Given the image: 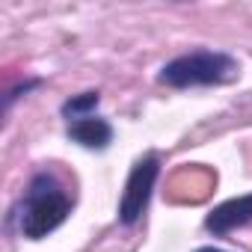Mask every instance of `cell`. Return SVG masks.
<instances>
[{
    "mask_svg": "<svg viewBox=\"0 0 252 252\" xmlns=\"http://www.w3.org/2000/svg\"><path fill=\"white\" fill-rule=\"evenodd\" d=\"M74 199L68 196V190L60 184L57 175L51 172H39L30 187L24 190V199L18 205V228L27 240H42L48 237L54 228H60L65 222V217L71 214Z\"/></svg>",
    "mask_w": 252,
    "mask_h": 252,
    "instance_id": "cell-1",
    "label": "cell"
},
{
    "mask_svg": "<svg viewBox=\"0 0 252 252\" xmlns=\"http://www.w3.org/2000/svg\"><path fill=\"white\" fill-rule=\"evenodd\" d=\"M199 252H222V249H214V246H205V249H199Z\"/></svg>",
    "mask_w": 252,
    "mask_h": 252,
    "instance_id": "cell-7",
    "label": "cell"
},
{
    "mask_svg": "<svg viewBox=\"0 0 252 252\" xmlns=\"http://www.w3.org/2000/svg\"><path fill=\"white\" fill-rule=\"evenodd\" d=\"M237 77V60L222 51H193L160 68V83L187 89V86H217Z\"/></svg>",
    "mask_w": 252,
    "mask_h": 252,
    "instance_id": "cell-2",
    "label": "cell"
},
{
    "mask_svg": "<svg viewBox=\"0 0 252 252\" xmlns=\"http://www.w3.org/2000/svg\"><path fill=\"white\" fill-rule=\"evenodd\" d=\"M158 175H160V160H158V155H146V158L131 169L128 184H125V193H122V199H119V220H122L125 225H134V222L143 220Z\"/></svg>",
    "mask_w": 252,
    "mask_h": 252,
    "instance_id": "cell-3",
    "label": "cell"
},
{
    "mask_svg": "<svg viewBox=\"0 0 252 252\" xmlns=\"http://www.w3.org/2000/svg\"><path fill=\"white\" fill-rule=\"evenodd\" d=\"M68 140L86 146V149H107L110 140H113V128L107 119H98V116H86V119H74L68 122Z\"/></svg>",
    "mask_w": 252,
    "mask_h": 252,
    "instance_id": "cell-5",
    "label": "cell"
},
{
    "mask_svg": "<svg viewBox=\"0 0 252 252\" xmlns=\"http://www.w3.org/2000/svg\"><path fill=\"white\" fill-rule=\"evenodd\" d=\"M98 101H101L98 92H83V95H77V98H68V101L63 104V116H65L68 122L86 119V116H92V110L98 107Z\"/></svg>",
    "mask_w": 252,
    "mask_h": 252,
    "instance_id": "cell-6",
    "label": "cell"
},
{
    "mask_svg": "<svg viewBox=\"0 0 252 252\" xmlns=\"http://www.w3.org/2000/svg\"><path fill=\"white\" fill-rule=\"evenodd\" d=\"M246 222H252V193L222 202L205 220L208 231H214V234H228V231H234V228H240Z\"/></svg>",
    "mask_w": 252,
    "mask_h": 252,
    "instance_id": "cell-4",
    "label": "cell"
}]
</instances>
